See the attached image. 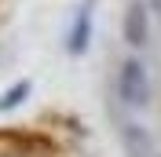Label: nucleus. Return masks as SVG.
Returning <instances> with one entry per match:
<instances>
[{
  "instance_id": "1",
  "label": "nucleus",
  "mask_w": 161,
  "mask_h": 157,
  "mask_svg": "<svg viewBox=\"0 0 161 157\" xmlns=\"http://www.w3.org/2000/svg\"><path fill=\"white\" fill-rule=\"evenodd\" d=\"M114 88H117V99H121V106L128 110V113L147 110L154 102V73H150V66H147V59H139V55L121 59Z\"/></svg>"
},
{
  "instance_id": "2",
  "label": "nucleus",
  "mask_w": 161,
  "mask_h": 157,
  "mask_svg": "<svg viewBox=\"0 0 161 157\" xmlns=\"http://www.w3.org/2000/svg\"><path fill=\"white\" fill-rule=\"evenodd\" d=\"M121 33H125V44L136 51H143L154 37V11L147 0H128L125 8V19H121Z\"/></svg>"
},
{
  "instance_id": "3",
  "label": "nucleus",
  "mask_w": 161,
  "mask_h": 157,
  "mask_svg": "<svg viewBox=\"0 0 161 157\" xmlns=\"http://www.w3.org/2000/svg\"><path fill=\"white\" fill-rule=\"evenodd\" d=\"M117 135H121V146H125L128 157H158V146H154L150 128L136 124V121H121V124H117Z\"/></svg>"
},
{
  "instance_id": "4",
  "label": "nucleus",
  "mask_w": 161,
  "mask_h": 157,
  "mask_svg": "<svg viewBox=\"0 0 161 157\" xmlns=\"http://www.w3.org/2000/svg\"><path fill=\"white\" fill-rule=\"evenodd\" d=\"M88 37H92V0L84 4V8H80L77 26H73V33H70V51H73V55L88 48Z\"/></svg>"
},
{
  "instance_id": "5",
  "label": "nucleus",
  "mask_w": 161,
  "mask_h": 157,
  "mask_svg": "<svg viewBox=\"0 0 161 157\" xmlns=\"http://www.w3.org/2000/svg\"><path fill=\"white\" fill-rule=\"evenodd\" d=\"M147 4H150V11H154V15H161V0H147Z\"/></svg>"
}]
</instances>
